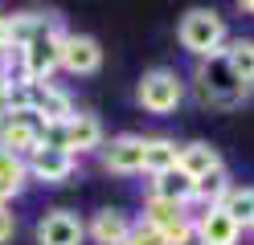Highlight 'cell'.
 <instances>
[{
    "label": "cell",
    "mask_w": 254,
    "mask_h": 245,
    "mask_svg": "<svg viewBox=\"0 0 254 245\" xmlns=\"http://www.w3.org/2000/svg\"><path fill=\"white\" fill-rule=\"evenodd\" d=\"M230 188H234L230 172H226V168H217V172H209V176H201V180H197V188H193V204L213 208V204L226 200V192H230Z\"/></svg>",
    "instance_id": "cell-20"
},
{
    "label": "cell",
    "mask_w": 254,
    "mask_h": 245,
    "mask_svg": "<svg viewBox=\"0 0 254 245\" xmlns=\"http://www.w3.org/2000/svg\"><path fill=\"white\" fill-rule=\"evenodd\" d=\"M221 208L242 225V233L254 229V188H250V184H234V188L226 192V200H221Z\"/></svg>",
    "instance_id": "cell-22"
},
{
    "label": "cell",
    "mask_w": 254,
    "mask_h": 245,
    "mask_svg": "<svg viewBox=\"0 0 254 245\" xmlns=\"http://www.w3.org/2000/svg\"><path fill=\"white\" fill-rule=\"evenodd\" d=\"M58 29V16L54 12H41V8H25V12H12L4 16V33H0V49H12V53H21V49L41 37V33Z\"/></svg>",
    "instance_id": "cell-9"
},
{
    "label": "cell",
    "mask_w": 254,
    "mask_h": 245,
    "mask_svg": "<svg viewBox=\"0 0 254 245\" xmlns=\"http://www.w3.org/2000/svg\"><path fill=\"white\" fill-rule=\"evenodd\" d=\"M177 155H181V143L177 139H164V135L144 139V172L148 176L172 172V168H177Z\"/></svg>",
    "instance_id": "cell-19"
},
{
    "label": "cell",
    "mask_w": 254,
    "mask_h": 245,
    "mask_svg": "<svg viewBox=\"0 0 254 245\" xmlns=\"http://www.w3.org/2000/svg\"><path fill=\"white\" fill-rule=\"evenodd\" d=\"M99 163L115 176H139L144 172V135H111L99 147Z\"/></svg>",
    "instance_id": "cell-10"
},
{
    "label": "cell",
    "mask_w": 254,
    "mask_h": 245,
    "mask_svg": "<svg viewBox=\"0 0 254 245\" xmlns=\"http://www.w3.org/2000/svg\"><path fill=\"white\" fill-rule=\"evenodd\" d=\"M193 180H189L181 168H172V172H160V176H152L148 180V196H156V200H172V204H193Z\"/></svg>",
    "instance_id": "cell-17"
},
{
    "label": "cell",
    "mask_w": 254,
    "mask_h": 245,
    "mask_svg": "<svg viewBox=\"0 0 254 245\" xmlns=\"http://www.w3.org/2000/svg\"><path fill=\"white\" fill-rule=\"evenodd\" d=\"M37 245H86V221L74 208H50L33 229Z\"/></svg>",
    "instance_id": "cell-8"
},
{
    "label": "cell",
    "mask_w": 254,
    "mask_h": 245,
    "mask_svg": "<svg viewBox=\"0 0 254 245\" xmlns=\"http://www.w3.org/2000/svg\"><path fill=\"white\" fill-rule=\"evenodd\" d=\"M25 168H29V180H37V184H66L78 172V155H70L66 147H54V143H37L25 155Z\"/></svg>",
    "instance_id": "cell-7"
},
{
    "label": "cell",
    "mask_w": 254,
    "mask_h": 245,
    "mask_svg": "<svg viewBox=\"0 0 254 245\" xmlns=\"http://www.w3.org/2000/svg\"><path fill=\"white\" fill-rule=\"evenodd\" d=\"M103 65V45L86 37V33H66L62 37V70L74 74V78H86V74H99Z\"/></svg>",
    "instance_id": "cell-12"
},
{
    "label": "cell",
    "mask_w": 254,
    "mask_h": 245,
    "mask_svg": "<svg viewBox=\"0 0 254 245\" xmlns=\"http://www.w3.org/2000/svg\"><path fill=\"white\" fill-rule=\"evenodd\" d=\"M168 245H201V237H197V229H193V225H189V229H185V233H181V237H172Z\"/></svg>",
    "instance_id": "cell-25"
},
{
    "label": "cell",
    "mask_w": 254,
    "mask_h": 245,
    "mask_svg": "<svg viewBox=\"0 0 254 245\" xmlns=\"http://www.w3.org/2000/svg\"><path fill=\"white\" fill-rule=\"evenodd\" d=\"M226 61L234 65V74L246 82V86H254V37H230L226 41Z\"/></svg>",
    "instance_id": "cell-21"
},
{
    "label": "cell",
    "mask_w": 254,
    "mask_h": 245,
    "mask_svg": "<svg viewBox=\"0 0 254 245\" xmlns=\"http://www.w3.org/2000/svg\"><path fill=\"white\" fill-rule=\"evenodd\" d=\"M41 131H45V123L37 114H29V110L4 114V119H0V151H12V155L25 159L41 143Z\"/></svg>",
    "instance_id": "cell-11"
},
{
    "label": "cell",
    "mask_w": 254,
    "mask_h": 245,
    "mask_svg": "<svg viewBox=\"0 0 254 245\" xmlns=\"http://www.w3.org/2000/svg\"><path fill=\"white\" fill-rule=\"evenodd\" d=\"M193 229H197L201 245H238L242 241V225H238L221 204L193 212Z\"/></svg>",
    "instance_id": "cell-13"
},
{
    "label": "cell",
    "mask_w": 254,
    "mask_h": 245,
    "mask_svg": "<svg viewBox=\"0 0 254 245\" xmlns=\"http://www.w3.org/2000/svg\"><path fill=\"white\" fill-rule=\"evenodd\" d=\"M62 37H66V29L58 25L21 49V74L29 82H45V78H54V70H62Z\"/></svg>",
    "instance_id": "cell-6"
},
{
    "label": "cell",
    "mask_w": 254,
    "mask_h": 245,
    "mask_svg": "<svg viewBox=\"0 0 254 245\" xmlns=\"http://www.w3.org/2000/svg\"><path fill=\"white\" fill-rule=\"evenodd\" d=\"M135 229V221L127 217L123 208H99L94 217L86 221V241L94 245H123V237Z\"/></svg>",
    "instance_id": "cell-15"
},
{
    "label": "cell",
    "mask_w": 254,
    "mask_h": 245,
    "mask_svg": "<svg viewBox=\"0 0 254 245\" xmlns=\"http://www.w3.org/2000/svg\"><path fill=\"white\" fill-rule=\"evenodd\" d=\"M0 33H4V16H0Z\"/></svg>",
    "instance_id": "cell-27"
},
{
    "label": "cell",
    "mask_w": 254,
    "mask_h": 245,
    "mask_svg": "<svg viewBox=\"0 0 254 245\" xmlns=\"http://www.w3.org/2000/svg\"><path fill=\"white\" fill-rule=\"evenodd\" d=\"M238 8H242V12H254V0H238Z\"/></svg>",
    "instance_id": "cell-26"
},
{
    "label": "cell",
    "mask_w": 254,
    "mask_h": 245,
    "mask_svg": "<svg viewBox=\"0 0 254 245\" xmlns=\"http://www.w3.org/2000/svg\"><path fill=\"white\" fill-rule=\"evenodd\" d=\"M144 225H152L156 233H164L168 241L181 237L189 225H193V212H189L185 204H172V200H156V196H148L144 200Z\"/></svg>",
    "instance_id": "cell-14"
},
{
    "label": "cell",
    "mask_w": 254,
    "mask_h": 245,
    "mask_svg": "<svg viewBox=\"0 0 254 245\" xmlns=\"http://www.w3.org/2000/svg\"><path fill=\"white\" fill-rule=\"evenodd\" d=\"M177 168L197 184L201 176H209V172H217V168H226V163H221V151H217V147H209V143H181Z\"/></svg>",
    "instance_id": "cell-16"
},
{
    "label": "cell",
    "mask_w": 254,
    "mask_h": 245,
    "mask_svg": "<svg viewBox=\"0 0 254 245\" xmlns=\"http://www.w3.org/2000/svg\"><path fill=\"white\" fill-rule=\"evenodd\" d=\"M103 139H107V135H103V123H99V114H90V110H74L66 123L41 131V143L66 147L70 155H90V151H99Z\"/></svg>",
    "instance_id": "cell-3"
},
{
    "label": "cell",
    "mask_w": 254,
    "mask_h": 245,
    "mask_svg": "<svg viewBox=\"0 0 254 245\" xmlns=\"http://www.w3.org/2000/svg\"><path fill=\"white\" fill-rule=\"evenodd\" d=\"M29 188V168L21 155L0 151V204H12L17 196Z\"/></svg>",
    "instance_id": "cell-18"
},
{
    "label": "cell",
    "mask_w": 254,
    "mask_h": 245,
    "mask_svg": "<svg viewBox=\"0 0 254 245\" xmlns=\"http://www.w3.org/2000/svg\"><path fill=\"white\" fill-rule=\"evenodd\" d=\"M123 245H168V237L164 233H156L152 225H144V221H135V229L123 237Z\"/></svg>",
    "instance_id": "cell-23"
},
{
    "label": "cell",
    "mask_w": 254,
    "mask_h": 245,
    "mask_svg": "<svg viewBox=\"0 0 254 245\" xmlns=\"http://www.w3.org/2000/svg\"><path fill=\"white\" fill-rule=\"evenodd\" d=\"M12 233H17V212H12V204H0V245H8Z\"/></svg>",
    "instance_id": "cell-24"
},
{
    "label": "cell",
    "mask_w": 254,
    "mask_h": 245,
    "mask_svg": "<svg viewBox=\"0 0 254 245\" xmlns=\"http://www.w3.org/2000/svg\"><path fill=\"white\" fill-rule=\"evenodd\" d=\"M177 41L189 57H209V53H221L230 41V29H226V16L213 12V8H189L177 25Z\"/></svg>",
    "instance_id": "cell-2"
},
{
    "label": "cell",
    "mask_w": 254,
    "mask_h": 245,
    "mask_svg": "<svg viewBox=\"0 0 254 245\" xmlns=\"http://www.w3.org/2000/svg\"><path fill=\"white\" fill-rule=\"evenodd\" d=\"M135 102L148 114H172L185 102V78L177 70H168V65H156V70H148L144 78H139Z\"/></svg>",
    "instance_id": "cell-4"
},
{
    "label": "cell",
    "mask_w": 254,
    "mask_h": 245,
    "mask_svg": "<svg viewBox=\"0 0 254 245\" xmlns=\"http://www.w3.org/2000/svg\"><path fill=\"white\" fill-rule=\"evenodd\" d=\"M193 86H197V94H201V102L221 106V110L242 106L246 98L254 94V86H246V82L234 74V65L226 61V53H209V57H201V61H197V70H193Z\"/></svg>",
    "instance_id": "cell-1"
},
{
    "label": "cell",
    "mask_w": 254,
    "mask_h": 245,
    "mask_svg": "<svg viewBox=\"0 0 254 245\" xmlns=\"http://www.w3.org/2000/svg\"><path fill=\"white\" fill-rule=\"evenodd\" d=\"M25 110L37 114L45 127H58V123H66L78 106H74V98L62 86H54L50 78H45V82H29L25 78Z\"/></svg>",
    "instance_id": "cell-5"
}]
</instances>
